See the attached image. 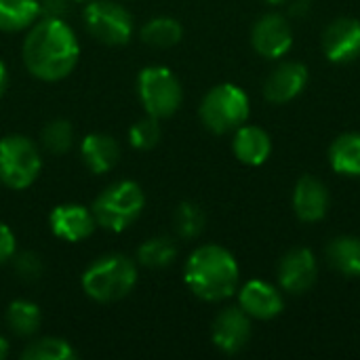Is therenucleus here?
<instances>
[{
	"label": "nucleus",
	"instance_id": "nucleus-36",
	"mask_svg": "<svg viewBox=\"0 0 360 360\" xmlns=\"http://www.w3.org/2000/svg\"><path fill=\"white\" fill-rule=\"evenodd\" d=\"M74 2H84V0H74Z\"/></svg>",
	"mask_w": 360,
	"mask_h": 360
},
{
	"label": "nucleus",
	"instance_id": "nucleus-21",
	"mask_svg": "<svg viewBox=\"0 0 360 360\" xmlns=\"http://www.w3.org/2000/svg\"><path fill=\"white\" fill-rule=\"evenodd\" d=\"M329 262L346 276H360V238L340 236L327 247Z\"/></svg>",
	"mask_w": 360,
	"mask_h": 360
},
{
	"label": "nucleus",
	"instance_id": "nucleus-19",
	"mask_svg": "<svg viewBox=\"0 0 360 360\" xmlns=\"http://www.w3.org/2000/svg\"><path fill=\"white\" fill-rule=\"evenodd\" d=\"M40 17L38 0H0V32H21Z\"/></svg>",
	"mask_w": 360,
	"mask_h": 360
},
{
	"label": "nucleus",
	"instance_id": "nucleus-13",
	"mask_svg": "<svg viewBox=\"0 0 360 360\" xmlns=\"http://www.w3.org/2000/svg\"><path fill=\"white\" fill-rule=\"evenodd\" d=\"M278 281L289 293H306L316 281V259L308 249L289 251L278 266Z\"/></svg>",
	"mask_w": 360,
	"mask_h": 360
},
{
	"label": "nucleus",
	"instance_id": "nucleus-1",
	"mask_svg": "<svg viewBox=\"0 0 360 360\" xmlns=\"http://www.w3.org/2000/svg\"><path fill=\"white\" fill-rule=\"evenodd\" d=\"M21 55L32 76L44 82H57L76 68L80 44L74 30L63 19L42 17L27 32Z\"/></svg>",
	"mask_w": 360,
	"mask_h": 360
},
{
	"label": "nucleus",
	"instance_id": "nucleus-32",
	"mask_svg": "<svg viewBox=\"0 0 360 360\" xmlns=\"http://www.w3.org/2000/svg\"><path fill=\"white\" fill-rule=\"evenodd\" d=\"M308 6H310V2H308V0H297V2L291 6V15L302 17V15H306V13H308Z\"/></svg>",
	"mask_w": 360,
	"mask_h": 360
},
{
	"label": "nucleus",
	"instance_id": "nucleus-28",
	"mask_svg": "<svg viewBox=\"0 0 360 360\" xmlns=\"http://www.w3.org/2000/svg\"><path fill=\"white\" fill-rule=\"evenodd\" d=\"M129 141L135 150H152L158 141H160V124H158V118L154 116H146L141 118L139 122H135L131 129H129Z\"/></svg>",
	"mask_w": 360,
	"mask_h": 360
},
{
	"label": "nucleus",
	"instance_id": "nucleus-10",
	"mask_svg": "<svg viewBox=\"0 0 360 360\" xmlns=\"http://www.w3.org/2000/svg\"><path fill=\"white\" fill-rule=\"evenodd\" d=\"M323 51L333 63H348L360 55V21L352 17L335 19L323 34Z\"/></svg>",
	"mask_w": 360,
	"mask_h": 360
},
{
	"label": "nucleus",
	"instance_id": "nucleus-26",
	"mask_svg": "<svg viewBox=\"0 0 360 360\" xmlns=\"http://www.w3.org/2000/svg\"><path fill=\"white\" fill-rule=\"evenodd\" d=\"M175 230L181 238H196L205 230V213L194 202H181L175 211Z\"/></svg>",
	"mask_w": 360,
	"mask_h": 360
},
{
	"label": "nucleus",
	"instance_id": "nucleus-5",
	"mask_svg": "<svg viewBox=\"0 0 360 360\" xmlns=\"http://www.w3.org/2000/svg\"><path fill=\"white\" fill-rule=\"evenodd\" d=\"M200 118L209 131L217 135L230 133L249 118V97L236 84L213 86L200 103Z\"/></svg>",
	"mask_w": 360,
	"mask_h": 360
},
{
	"label": "nucleus",
	"instance_id": "nucleus-9",
	"mask_svg": "<svg viewBox=\"0 0 360 360\" xmlns=\"http://www.w3.org/2000/svg\"><path fill=\"white\" fill-rule=\"evenodd\" d=\"M251 42L255 46V51L268 59H276L283 57L285 53H289L291 44H293V32L289 21L278 15H266L262 17L251 32Z\"/></svg>",
	"mask_w": 360,
	"mask_h": 360
},
{
	"label": "nucleus",
	"instance_id": "nucleus-31",
	"mask_svg": "<svg viewBox=\"0 0 360 360\" xmlns=\"http://www.w3.org/2000/svg\"><path fill=\"white\" fill-rule=\"evenodd\" d=\"M40 17H59L65 13V0H38Z\"/></svg>",
	"mask_w": 360,
	"mask_h": 360
},
{
	"label": "nucleus",
	"instance_id": "nucleus-3",
	"mask_svg": "<svg viewBox=\"0 0 360 360\" xmlns=\"http://www.w3.org/2000/svg\"><path fill=\"white\" fill-rule=\"evenodd\" d=\"M137 283L135 262L127 255H105L82 272L84 293L99 304H114L127 297Z\"/></svg>",
	"mask_w": 360,
	"mask_h": 360
},
{
	"label": "nucleus",
	"instance_id": "nucleus-23",
	"mask_svg": "<svg viewBox=\"0 0 360 360\" xmlns=\"http://www.w3.org/2000/svg\"><path fill=\"white\" fill-rule=\"evenodd\" d=\"M40 308L27 300H17L6 310V325L19 338H30L40 329Z\"/></svg>",
	"mask_w": 360,
	"mask_h": 360
},
{
	"label": "nucleus",
	"instance_id": "nucleus-33",
	"mask_svg": "<svg viewBox=\"0 0 360 360\" xmlns=\"http://www.w3.org/2000/svg\"><path fill=\"white\" fill-rule=\"evenodd\" d=\"M6 78H8V74H6V65L0 61V95L4 93V89H6Z\"/></svg>",
	"mask_w": 360,
	"mask_h": 360
},
{
	"label": "nucleus",
	"instance_id": "nucleus-12",
	"mask_svg": "<svg viewBox=\"0 0 360 360\" xmlns=\"http://www.w3.org/2000/svg\"><path fill=\"white\" fill-rule=\"evenodd\" d=\"M213 344L226 352L236 354L240 352L251 338V321L249 314L243 308H226L217 314L213 323Z\"/></svg>",
	"mask_w": 360,
	"mask_h": 360
},
{
	"label": "nucleus",
	"instance_id": "nucleus-2",
	"mask_svg": "<svg viewBox=\"0 0 360 360\" xmlns=\"http://www.w3.org/2000/svg\"><path fill=\"white\" fill-rule=\"evenodd\" d=\"M184 281L196 297L205 302H221L238 287V264L228 249L205 245L188 257Z\"/></svg>",
	"mask_w": 360,
	"mask_h": 360
},
{
	"label": "nucleus",
	"instance_id": "nucleus-18",
	"mask_svg": "<svg viewBox=\"0 0 360 360\" xmlns=\"http://www.w3.org/2000/svg\"><path fill=\"white\" fill-rule=\"evenodd\" d=\"M272 152L270 137L259 127H238L234 137V154L243 165L259 167Z\"/></svg>",
	"mask_w": 360,
	"mask_h": 360
},
{
	"label": "nucleus",
	"instance_id": "nucleus-30",
	"mask_svg": "<svg viewBox=\"0 0 360 360\" xmlns=\"http://www.w3.org/2000/svg\"><path fill=\"white\" fill-rule=\"evenodd\" d=\"M15 251H17L15 234L6 224L0 221V264H6L8 259H13Z\"/></svg>",
	"mask_w": 360,
	"mask_h": 360
},
{
	"label": "nucleus",
	"instance_id": "nucleus-25",
	"mask_svg": "<svg viewBox=\"0 0 360 360\" xmlns=\"http://www.w3.org/2000/svg\"><path fill=\"white\" fill-rule=\"evenodd\" d=\"M78 356L70 342L59 338H42L32 342L21 359L23 360H74Z\"/></svg>",
	"mask_w": 360,
	"mask_h": 360
},
{
	"label": "nucleus",
	"instance_id": "nucleus-8",
	"mask_svg": "<svg viewBox=\"0 0 360 360\" xmlns=\"http://www.w3.org/2000/svg\"><path fill=\"white\" fill-rule=\"evenodd\" d=\"M84 23L91 36H95L103 44L122 46L133 36V19L129 11H124L118 2L112 0H95L84 6Z\"/></svg>",
	"mask_w": 360,
	"mask_h": 360
},
{
	"label": "nucleus",
	"instance_id": "nucleus-29",
	"mask_svg": "<svg viewBox=\"0 0 360 360\" xmlns=\"http://www.w3.org/2000/svg\"><path fill=\"white\" fill-rule=\"evenodd\" d=\"M13 266H15V272L23 278V281H36L40 278L42 274V262L38 255L34 253H19V255H13Z\"/></svg>",
	"mask_w": 360,
	"mask_h": 360
},
{
	"label": "nucleus",
	"instance_id": "nucleus-16",
	"mask_svg": "<svg viewBox=\"0 0 360 360\" xmlns=\"http://www.w3.org/2000/svg\"><path fill=\"white\" fill-rule=\"evenodd\" d=\"M293 209L302 221H319L327 215L329 194L327 188L312 175H304L293 192Z\"/></svg>",
	"mask_w": 360,
	"mask_h": 360
},
{
	"label": "nucleus",
	"instance_id": "nucleus-4",
	"mask_svg": "<svg viewBox=\"0 0 360 360\" xmlns=\"http://www.w3.org/2000/svg\"><path fill=\"white\" fill-rule=\"evenodd\" d=\"M146 196L135 181H116L108 186L93 202V215L97 226L110 232H124L143 211Z\"/></svg>",
	"mask_w": 360,
	"mask_h": 360
},
{
	"label": "nucleus",
	"instance_id": "nucleus-6",
	"mask_svg": "<svg viewBox=\"0 0 360 360\" xmlns=\"http://www.w3.org/2000/svg\"><path fill=\"white\" fill-rule=\"evenodd\" d=\"M42 169L38 148L23 135H6L0 139V181L11 190L30 188Z\"/></svg>",
	"mask_w": 360,
	"mask_h": 360
},
{
	"label": "nucleus",
	"instance_id": "nucleus-15",
	"mask_svg": "<svg viewBox=\"0 0 360 360\" xmlns=\"http://www.w3.org/2000/svg\"><path fill=\"white\" fill-rule=\"evenodd\" d=\"M238 302H240V308L253 316V319H262V321H268V319H274L283 312V297L281 293L264 283V281H249L240 293H238Z\"/></svg>",
	"mask_w": 360,
	"mask_h": 360
},
{
	"label": "nucleus",
	"instance_id": "nucleus-14",
	"mask_svg": "<svg viewBox=\"0 0 360 360\" xmlns=\"http://www.w3.org/2000/svg\"><path fill=\"white\" fill-rule=\"evenodd\" d=\"M308 84V70L297 61L278 65L264 84L266 99L272 103H287L295 99Z\"/></svg>",
	"mask_w": 360,
	"mask_h": 360
},
{
	"label": "nucleus",
	"instance_id": "nucleus-22",
	"mask_svg": "<svg viewBox=\"0 0 360 360\" xmlns=\"http://www.w3.org/2000/svg\"><path fill=\"white\" fill-rule=\"evenodd\" d=\"M184 36V27L173 17H154L141 27V40L150 46L169 49L175 46Z\"/></svg>",
	"mask_w": 360,
	"mask_h": 360
},
{
	"label": "nucleus",
	"instance_id": "nucleus-35",
	"mask_svg": "<svg viewBox=\"0 0 360 360\" xmlns=\"http://www.w3.org/2000/svg\"><path fill=\"white\" fill-rule=\"evenodd\" d=\"M268 2H272V4H281V2H285V0H268Z\"/></svg>",
	"mask_w": 360,
	"mask_h": 360
},
{
	"label": "nucleus",
	"instance_id": "nucleus-7",
	"mask_svg": "<svg viewBox=\"0 0 360 360\" xmlns=\"http://www.w3.org/2000/svg\"><path fill=\"white\" fill-rule=\"evenodd\" d=\"M137 93L146 112L158 120L173 116L184 99L179 80L165 65L143 68L137 76Z\"/></svg>",
	"mask_w": 360,
	"mask_h": 360
},
{
	"label": "nucleus",
	"instance_id": "nucleus-20",
	"mask_svg": "<svg viewBox=\"0 0 360 360\" xmlns=\"http://www.w3.org/2000/svg\"><path fill=\"white\" fill-rule=\"evenodd\" d=\"M331 167L342 175H360V135L346 133L340 135L329 152Z\"/></svg>",
	"mask_w": 360,
	"mask_h": 360
},
{
	"label": "nucleus",
	"instance_id": "nucleus-27",
	"mask_svg": "<svg viewBox=\"0 0 360 360\" xmlns=\"http://www.w3.org/2000/svg\"><path fill=\"white\" fill-rule=\"evenodd\" d=\"M72 141L74 131L68 120H53L42 129V146L55 156L65 154L72 148Z\"/></svg>",
	"mask_w": 360,
	"mask_h": 360
},
{
	"label": "nucleus",
	"instance_id": "nucleus-11",
	"mask_svg": "<svg viewBox=\"0 0 360 360\" xmlns=\"http://www.w3.org/2000/svg\"><path fill=\"white\" fill-rule=\"evenodd\" d=\"M49 224L57 238L65 243H80L93 234L97 219L86 207L68 202L53 209V213L49 215Z\"/></svg>",
	"mask_w": 360,
	"mask_h": 360
},
{
	"label": "nucleus",
	"instance_id": "nucleus-34",
	"mask_svg": "<svg viewBox=\"0 0 360 360\" xmlns=\"http://www.w3.org/2000/svg\"><path fill=\"white\" fill-rule=\"evenodd\" d=\"M8 356V342L0 335V360H4Z\"/></svg>",
	"mask_w": 360,
	"mask_h": 360
},
{
	"label": "nucleus",
	"instance_id": "nucleus-17",
	"mask_svg": "<svg viewBox=\"0 0 360 360\" xmlns=\"http://www.w3.org/2000/svg\"><path fill=\"white\" fill-rule=\"evenodd\" d=\"M80 154H82L84 167L91 173L103 175V173L112 171L118 165L120 148H118V143H116L114 137H110L105 133H91V135H86L82 139Z\"/></svg>",
	"mask_w": 360,
	"mask_h": 360
},
{
	"label": "nucleus",
	"instance_id": "nucleus-24",
	"mask_svg": "<svg viewBox=\"0 0 360 360\" xmlns=\"http://www.w3.org/2000/svg\"><path fill=\"white\" fill-rule=\"evenodd\" d=\"M177 257V247L171 238L167 236H156L146 240L139 251H137V259L141 266L158 270V268H167L169 264H173V259Z\"/></svg>",
	"mask_w": 360,
	"mask_h": 360
}]
</instances>
